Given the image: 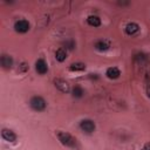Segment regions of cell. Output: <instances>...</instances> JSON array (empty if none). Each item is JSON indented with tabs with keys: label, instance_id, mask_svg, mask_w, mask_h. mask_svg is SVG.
<instances>
[{
	"label": "cell",
	"instance_id": "obj_13",
	"mask_svg": "<svg viewBox=\"0 0 150 150\" xmlns=\"http://www.w3.org/2000/svg\"><path fill=\"white\" fill-rule=\"evenodd\" d=\"M95 48L98 50V52H105L107 49H109V43L105 42V41H97L95 43Z\"/></svg>",
	"mask_w": 150,
	"mask_h": 150
},
{
	"label": "cell",
	"instance_id": "obj_7",
	"mask_svg": "<svg viewBox=\"0 0 150 150\" xmlns=\"http://www.w3.org/2000/svg\"><path fill=\"white\" fill-rule=\"evenodd\" d=\"M1 136L5 141L7 142H14L16 139V135L14 134V131L9 130V129H2L1 131Z\"/></svg>",
	"mask_w": 150,
	"mask_h": 150
},
{
	"label": "cell",
	"instance_id": "obj_11",
	"mask_svg": "<svg viewBox=\"0 0 150 150\" xmlns=\"http://www.w3.org/2000/svg\"><path fill=\"white\" fill-rule=\"evenodd\" d=\"M12 64H13V60H12V57L9 55H2L1 56V66L4 68L8 69V68L12 67Z\"/></svg>",
	"mask_w": 150,
	"mask_h": 150
},
{
	"label": "cell",
	"instance_id": "obj_1",
	"mask_svg": "<svg viewBox=\"0 0 150 150\" xmlns=\"http://www.w3.org/2000/svg\"><path fill=\"white\" fill-rule=\"evenodd\" d=\"M57 138L59 141L64 145V146H68V148H76V138H74L68 132H64V131H57Z\"/></svg>",
	"mask_w": 150,
	"mask_h": 150
},
{
	"label": "cell",
	"instance_id": "obj_8",
	"mask_svg": "<svg viewBox=\"0 0 150 150\" xmlns=\"http://www.w3.org/2000/svg\"><path fill=\"white\" fill-rule=\"evenodd\" d=\"M54 83H55V87H56L59 90H61L62 93H67V91H69V84H68L64 80H62V79H57V80L54 81Z\"/></svg>",
	"mask_w": 150,
	"mask_h": 150
},
{
	"label": "cell",
	"instance_id": "obj_14",
	"mask_svg": "<svg viewBox=\"0 0 150 150\" xmlns=\"http://www.w3.org/2000/svg\"><path fill=\"white\" fill-rule=\"evenodd\" d=\"M69 69L71 71H83L86 69V66L84 63H81V62H76V63H71Z\"/></svg>",
	"mask_w": 150,
	"mask_h": 150
},
{
	"label": "cell",
	"instance_id": "obj_10",
	"mask_svg": "<svg viewBox=\"0 0 150 150\" xmlns=\"http://www.w3.org/2000/svg\"><path fill=\"white\" fill-rule=\"evenodd\" d=\"M67 57V50L64 48H59L56 52H55V59L59 61V62H63Z\"/></svg>",
	"mask_w": 150,
	"mask_h": 150
},
{
	"label": "cell",
	"instance_id": "obj_15",
	"mask_svg": "<svg viewBox=\"0 0 150 150\" xmlns=\"http://www.w3.org/2000/svg\"><path fill=\"white\" fill-rule=\"evenodd\" d=\"M83 94H84V91L80 86H75L73 88V96L74 97H81Z\"/></svg>",
	"mask_w": 150,
	"mask_h": 150
},
{
	"label": "cell",
	"instance_id": "obj_4",
	"mask_svg": "<svg viewBox=\"0 0 150 150\" xmlns=\"http://www.w3.org/2000/svg\"><path fill=\"white\" fill-rule=\"evenodd\" d=\"M80 128L82 131L87 134H91L95 130V123L91 120H82L80 122Z\"/></svg>",
	"mask_w": 150,
	"mask_h": 150
},
{
	"label": "cell",
	"instance_id": "obj_9",
	"mask_svg": "<svg viewBox=\"0 0 150 150\" xmlns=\"http://www.w3.org/2000/svg\"><path fill=\"white\" fill-rule=\"evenodd\" d=\"M138 30H139V26L135 22H129L125 26V33L128 35H135L136 33H138Z\"/></svg>",
	"mask_w": 150,
	"mask_h": 150
},
{
	"label": "cell",
	"instance_id": "obj_3",
	"mask_svg": "<svg viewBox=\"0 0 150 150\" xmlns=\"http://www.w3.org/2000/svg\"><path fill=\"white\" fill-rule=\"evenodd\" d=\"M14 29L18 32V33H26L28 32L29 29V22L25 19H20L18 21H15L14 23Z\"/></svg>",
	"mask_w": 150,
	"mask_h": 150
},
{
	"label": "cell",
	"instance_id": "obj_2",
	"mask_svg": "<svg viewBox=\"0 0 150 150\" xmlns=\"http://www.w3.org/2000/svg\"><path fill=\"white\" fill-rule=\"evenodd\" d=\"M29 105L35 111H42L46 108V101L41 96H33L29 101Z\"/></svg>",
	"mask_w": 150,
	"mask_h": 150
},
{
	"label": "cell",
	"instance_id": "obj_12",
	"mask_svg": "<svg viewBox=\"0 0 150 150\" xmlns=\"http://www.w3.org/2000/svg\"><path fill=\"white\" fill-rule=\"evenodd\" d=\"M87 21L93 27H98L101 25V19L98 16H96V15H89L88 19H87Z\"/></svg>",
	"mask_w": 150,
	"mask_h": 150
},
{
	"label": "cell",
	"instance_id": "obj_17",
	"mask_svg": "<svg viewBox=\"0 0 150 150\" xmlns=\"http://www.w3.org/2000/svg\"><path fill=\"white\" fill-rule=\"evenodd\" d=\"M146 94H148V97L150 98V86L146 88Z\"/></svg>",
	"mask_w": 150,
	"mask_h": 150
},
{
	"label": "cell",
	"instance_id": "obj_6",
	"mask_svg": "<svg viewBox=\"0 0 150 150\" xmlns=\"http://www.w3.org/2000/svg\"><path fill=\"white\" fill-rule=\"evenodd\" d=\"M105 75H107V77L110 79V80H116V79L120 77L121 71H120V69H118L117 67H110V68L107 69Z\"/></svg>",
	"mask_w": 150,
	"mask_h": 150
},
{
	"label": "cell",
	"instance_id": "obj_16",
	"mask_svg": "<svg viewBox=\"0 0 150 150\" xmlns=\"http://www.w3.org/2000/svg\"><path fill=\"white\" fill-rule=\"evenodd\" d=\"M142 150H150V143H145L144 146L142 148Z\"/></svg>",
	"mask_w": 150,
	"mask_h": 150
},
{
	"label": "cell",
	"instance_id": "obj_5",
	"mask_svg": "<svg viewBox=\"0 0 150 150\" xmlns=\"http://www.w3.org/2000/svg\"><path fill=\"white\" fill-rule=\"evenodd\" d=\"M35 70L38 71V74H40V75H45V74L48 71L47 62H46L43 59H39V60L35 62Z\"/></svg>",
	"mask_w": 150,
	"mask_h": 150
}]
</instances>
